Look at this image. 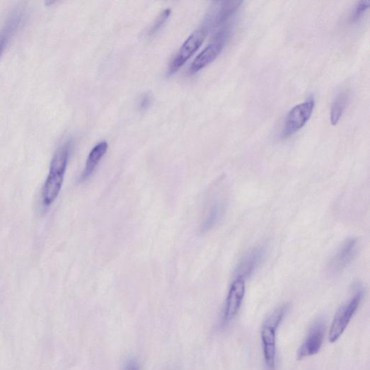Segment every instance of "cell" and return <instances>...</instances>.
I'll use <instances>...</instances> for the list:
<instances>
[{
	"instance_id": "1",
	"label": "cell",
	"mask_w": 370,
	"mask_h": 370,
	"mask_svg": "<svg viewBox=\"0 0 370 370\" xmlns=\"http://www.w3.org/2000/svg\"><path fill=\"white\" fill-rule=\"evenodd\" d=\"M71 149V144L67 142L57 149L52 158L50 173L42 192L43 204L46 207L53 204L61 190Z\"/></svg>"
},
{
	"instance_id": "2",
	"label": "cell",
	"mask_w": 370,
	"mask_h": 370,
	"mask_svg": "<svg viewBox=\"0 0 370 370\" xmlns=\"http://www.w3.org/2000/svg\"><path fill=\"white\" fill-rule=\"evenodd\" d=\"M289 309L288 305L277 308L269 317L261 330L263 357L267 370H275L277 354V330Z\"/></svg>"
},
{
	"instance_id": "3",
	"label": "cell",
	"mask_w": 370,
	"mask_h": 370,
	"mask_svg": "<svg viewBox=\"0 0 370 370\" xmlns=\"http://www.w3.org/2000/svg\"><path fill=\"white\" fill-rule=\"evenodd\" d=\"M231 33V28L226 25L216 30L212 42L202 51L192 62L189 73L195 74L212 63L224 48Z\"/></svg>"
},
{
	"instance_id": "4",
	"label": "cell",
	"mask_w": 370,
	"mask_h": 370,
	"mask_svg": "<svg viewBox=\"0 0 370 370\" xmlns=\"http://www.w3.org/2000/svg\"><path fill=\"white\" fill-rule=\"evenodd\" d=\"M362 297L363 291H357L336 313L329 331L328 339L330 342L333 343L340 340L357 311Z\"/></svg>"
},
{
	"instance_id": "5",
	"label": "cell",
	"mask_w": 370,
	"mask_h": 370,
	"mask_svg": "<svg viewBox=\"0 0 370 370\" xmlns=\"http://www.w3.org/2000/svg\"><path fill=\"white\" fill-rule=\"evenodd\" d=\"M208 33L209 31L202 26L192 33L173 58L168 69V75H173L181 69L203 45Z\"/></svg>"
},
{
	"instance_id": "6",
	"label": "cell",
	"mask_w": 370,
	"mask_h": 370,
	"mask_svg": "<svg viewBox=\"0 0 370 370\" xmlns=\"http://www.w3.org/2000/svg\"><path fill=\"white\" fill-rule=\"evenodd\" d=\"M243 4L242 1L214 3L202 26L209 32L211 30H217L228 25L227 23L239 11Z\"/></svg>"
},
{
	"instance_id": "7",
	"label": "cell",
	"mask_w": 370,
	"mask_h": 370,
	"mask_svg": "<svg viewBox=\"0 0 370 370\" xmlns=\"http://www.w3.org/2000/svg\"><path fill=\"white\" fill-rule=\"evenodd\" d=\"M315 107L313 98L292 108L287 116L282 131V137L293 136L303 127L311 119Z\"/></svg>"
},
{
	"instance_id": "8",
	"label": "cell",
	"mask_w": 370,
	"mask_h": 370,
	"mask_svg": "<svg viewBox=\"0 0 370 370\" xmlns=\"http://www.w3.org/2000/svg\"><path fill=\"white\" fill-rule=\"evenodd\" d=\"M358 253V241L354 238L347 241L333 256L328 266L332 276L339 275L353 262Z\"/></svg>"
},
{
	"instance_id": "9",
	"label": "cell",
	"mask_w": 370,
	"mask_h": 370,
	"mask_svg": "<svg viewBox=\"0 0 370 370\" xmlns=\"http://www.w3.org/2000/svg\"><path fill=\"white\" fill-rule=\"evenodd\" d=\"M245 280L236 278L230 287L226 299L222 323L226 325L236 316L241 308L245 294Z\"/></svg>"
},
{
	"instance_id": "10",
	"label": "cell",
	"mask_w": 370,
	"mask_h": 370,
	"mask_svg": "<svg viewBox=\"0 0 370 370\" xmlns=\"http://www.w3.org/2000/svg\"><path fill=\"white\" fill-rule=\"evenodd\" d=\"M325 328V324L321 320L314 324L306 341L297 351L299 360L313 356L320 352L323 343Z\"/></svg>"
},
{
	"instance_id": "11",
	"label": "cell",
	"mask_w": 370,
	"mask_h": 370,
	"mask_svg": "<svg viewBox=\"0 0 370 370\" xmlns=\"http://www.w3.org/2000/svg\"><path fill=\"white\" fill-rule=\"evenodd\" d=\"M267 250L265 245H260L250 250L239 262L236 269V278L245 280L253 275L262 262Z\"/></svg>"
},
{
	"instance_id": "12",
	"label": "cell",
	"mask_w": 370,
	"mask_h": 370,
	"mask_svg": "<svg viewBox=\"0 0 370 370\" xmlns=\"http://www.w3.org/2000/svg\"><path fill=\"white\" fill-rule=\"evenodd\" d=\"M23 17V11L20 9L14 11L8 18L2 29L0 30V57L14 33L21 26Z\"/></svg>"
},
{
	"instance_id": "13",
	"label": "cell",
	"mask_w": 370,
	"mask_h": 370,
	"mask_svg": "<svg viewBox=\"0 0 370 370\" xmlns=\"http://www.w3.org/2000/svg\"><path fill=\"white\" fill-rule=\"evenodd\" d=\"M108 149V144L105 141L100 142L91 151L86 163V167L81 177V181L88 180L95 172L100 161L103 159Z\"/></svg>"
},
{
	"instance_id": "14",
	"label": "cell",
	"mask_w": 370,
	"mask_h": 370,
	"mask_svg": "<svg viewBox=\"0 0 370 370\" xmlns=\"http://www.w3.org/2000/svg\"><path fill=\"white\" fill-rule=\"evenodd\" d=\"M349 93L342 91L335 96L330 111V122L337 125L341 120L349 103Z\"/></svg>"
},
{
	"instance_id": "15",
	"label": "cell",
	"mask_w": 370,
	"mask_h": 370,
	"mask_svg": "<svg viewBox=\"0 0 370 370\" xmlns=\"http://www.w3.org/2000/svg\"><path fill=\"white\" fill-rule=\"evenodd\" d=\"M224 210L223 204L219 203V202L214 204L208 212L203 225H202V230L207 231L212 229L221 219Z\"/></svg>"
},
{
	"instance_id": "16",
	"label": "cell",
	"mask_w": 370,
	"mask_h": 370,
	"mask_svg": "<svg viewBox=\"0 0 370 370\" xmlns=\"http://www.w3.org/2000/svg\"><path fill=\"white\" fill-rule=\"evenodd\" d=\"M171 12L172 11L170 8H167L160 13L149 30V36L154 35L155 33L158 32L163 27L167 20L169 19Z\"/></svg>"
},
{
	"instance_id": "17",
	"label": "cell",
	"mask_w": 370,
	"mask_h": 370,
	"mask_svg": "<svg viewBox=\"0 0 370 370\" xmlns=\"http://www.w3.org/2000/svg\"><path fill=\"white\" fill-rule=\"evenodd\" d=\"M370 6L369 1H362L354 8L350 16V21L352 23L359 21Z\"/></svg>"
},
{
	"instance_id": "18",
	"label": "cell",
	"mask_w": 370,
	"mask_h": 370,
	"mask_svg": "<svg viewBox=\"0 0 370 370\" xmlns=\"http://www.w3.org/2000/svg\"><path fill=\"white\" fill-rule=\"evenodd\" d=\"M151 103V97L149 93H146L142 96L140 99L139 108L141 110H146L149 108Z\"/></svg>"
},
{
	"instance_id": "19",
	"label": "cell",
	"mask_w": 370,
	"mask_h": 370,
	"mask_svg": "<svg viewBox=\"0 0 370 370\" xmlns=\"http://www.w3.org/2000/svg\"><path fill=\"white\" fill-rule=\"evenodd\" d=\"M125 370H140L139 363L136 359H129L126 364Z\"/></svg>"
}]
</instances>
